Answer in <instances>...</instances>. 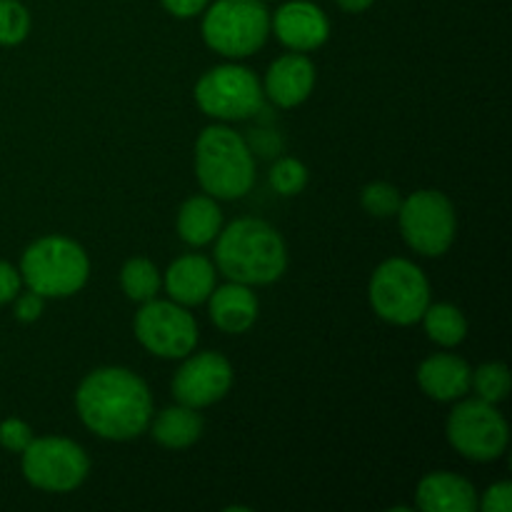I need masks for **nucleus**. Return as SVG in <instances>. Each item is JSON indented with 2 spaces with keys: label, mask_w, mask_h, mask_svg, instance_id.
Instances as JSON below:
<instances>
[{
  "label": "nucleus",
  "mask_w": 512,
  "mask_h": 512,
  "mask_svg": "<svg viewBox=\"0 0 512 512\" xmlns=\"http://www.w3.org/2000/svg\"><path fill=\"white\" fill-rule=\"evenodd\" d=\"M75 410L85 428L103 440L125 443L148 433L153 395L148 383L128 368H98L75 390Z\"/></svg>",
  "instance_id": "f257e3e1"
},
{
  "label": "nucleus",
  "mask_w": 512,
  "mask_h": 512,
  "mask_svg": "<svg viewBox=\"0 0 512 512\" xmlns=\"http://www.w3.org/2000/svg\"><path fill=\"white\" fill-rule=\"evenodd\" d=\"M215 268L233 283L270 285L283 278L288 250L278 230L260 218H238L215 238Z\"/></svg>",
  "instance_id": "f03ea898"
},
{
  "label": "nucleus",
  "mask_w": 512,
  "mask_h": 512,
  "mask_svg": "<svg viewBox=\"0 0 512 512\" xmlns=\"http://www.w3.org/2000/svg\"><path fill=\"white\" fill-rule=\"evenodd\" d=\"M195 175L205 195L238 200L255 185V155L228 125H208L195 140Z\"/></svg>",
  "instance_id": "7ed1b4c3"
},
{
  "label": "nucleus",
  "mask_w": 512,
  "mask_h": 512,
  "mask_svg": "<svg viewBox=\"0 0 512 512\" xmlns=\"http://www.w3.org/2000/svg\"><path fill=\"white\" fill-rule=\"evenodd\" d=\"M23 285L43 298H70L88 285L90 258L83 245L65 235H45L20 258Z\"/></svg>",
  "instance_id": "20e7f679"
},
{
  "label": "nucleus",
  "mask_w": 512,
  "mask_h": 512,
  "mask_svg": "<svg viewBox=\"0 0 512 512\" xmlns=\"http://www.w3.org/2000/svg\"><path fill=\"white\" fill-rule=\"evenodd\" d=\"M203 13L205 45L223 58H248L268 43L270 10L265 0H213Z\"/></svg>",
  "instance_id": "39448f33"
},
{
  "label": "nucleus",
  "mask_w": 512,
  "mask_h": 512,
  "mask_svg": "<svg viewBox=\"0 0 512 512\" xmlns=\"http://www.w3.org/2000/svg\"><path fill=\"white\" fill-rule=\"evenodd\" d=\"M375 315L390 325H415L430 305V283L423 270L405 258H390L375 268L368 285Z\"/></svg>",
  "instance_id": "423d86ee"
},
{
  "label": "nucleus",
  "mask_w": 512,
  "mask_h": 512,
  "mask_svg": "<svg viewBox=\"0 0 512 512\" xmlns=\"http://www.w3.org/2000/svg\"><path fill=\"white\" fill-rule=\"evenodd\" d=\"M195 103L208 118L235 123L263 110V83L245 65H215L195 83Z\"/></svg>",
  "instance_id": "0eeeda50"
},
{
  "label": "nucleus",
  "mask_w": 512,
  "mask_h": 512,
  "mask_svg": "<svg viewBox=\"0 0 512 512\" xmlns=\"http://www.w3.org/2000/svg\"><path fill=\"white\" fill-rule=\"evenodd\" d=\"M445 435L455 453L473 463H493L503 458L510 443L508 420L493 403H485L480 398L455 405L453 413L448 415Z\"/></svg>",
  "instance_id": "6e6552de"
},
{
  "label": "nucleus",
  "mask_w": 512,
  "mask_h": 512,
  "mask_svg": "<svg viewBox=\"0 0 512 512\" xmlns=\"http://www.w3.org/2000/svg\"><path fill=\"white\" fill-rule=\"evenodd\" d=\"M400 233L408 248L425 258H440L455 243L458 215L450 198L440 190H418L398 210Z\"/></svg>",
  "instance_id": "1a4fd4ad"
},
{
  "label": "nucleus",
  "mask_w": 512,
  "mask_h": 512,
  "mask_svg": "<svg viewBox=\"0 0 512 512\" xmlns=\"http://www.w3.org/2000/svg\"><path fill=\"white\" fill-rule=\"evenodd\" d=\"M23 478L45 493H73L90 473V458L68 438H33L20 453Z\"/></svg>",
  "instance_id": "9d476101"
},
{
  "label": "nucleus",
  "mask_w": 512,
  "mask_h": 512,
  "mask_svg": "<svg viewBox=\"0 0 512 512\" xmlns=\"http://www.w3.org/2000/svg\"><path fill=\"white\" fill-rule=\"evenodd\" d=\"M133 333L150 355L163 360H183L195 353L198 323L185 305L173 300H148L133 320Z\"/></svg>",
  "instance_id": "9b49d317"
},
{
  "label": "nucleus",
  "mask_w": 512,
  "mask_h": 512,
  "mask_svg": "<svg viewBox=\"0 0 512 512\" xmlns=\"http://www.w3.org/2000/svg\"><path fill=\"white\" fill-rule=\"evenodd\" d=\"M185 363L180 365L175 373L170 390L173 398L180 405H188L193 410H203L223 400L233 388V365L225 355L205 350V353H190L183 358Z\"/></svg>",
  "instance_id": "f8f14e48"
},
{
  "label": "nucleus",
  "mask_w": 512,
  "mask_h": 512,
  "mask_svg": "<svg viewBox=\"0 0 512 512\" xmlns=\"http://www.w3.org/2000/svg\"><path fill=\"white\" fill-rule=\"evenodd\" d=\"M270 30L285 48L310 53L330 38V20L313 0H290L270 15Z\"/></svg>",
  "instance_id": "ddd939ff"
},
{
  "label": "nucleus",
  "mask_w": 512,
  "mask_h": 512,
  "mask_svg": "<svg viewBox=\"0 0 512 512\" xmlns=\"http://www.w3.org/2000/svg\"><path fill=\"white\" fill-rule=\"evenodd\" d=\"M315 88V65L305 53L280 55L265 73L263 93L278 108H298L310 98Z\"/></svg>",
  "instance_id": "4468645a"
},
{
  "label": "nucleus",
  "mask_w": 512,
  "mask_h": 512,
  "mask_svg": "<svg viewBox=\"0 0 512 512\" xmlns=\"http://www.w3.org/2000/svg\"><path fill=\"white\" fill-rule=\"evenodd\" d=\"M218 285V268L213 260L200 253L180 255L168 265L163 275V288L170 300L185 308L203 305Z\"/></svg>",
  "instance_id": "2eb2a0df"
},
{
  "label": "nucleus",
  "mask_w": 512,
  "mask_h": 512,
  "mask_svg": "<svg viewBox=\"0 0 512 512\" xmlns=\"http://www.w3.org/2000/svg\"><path fill=\"white\" fill-rule=\"evenodd\" d=\"M205 303H208L210 320H213L215 328L228 335L248 333L260 313L258 295L253 293V288L243 283H233V280H228L220 288L215 285V290Z\"/></svg>",
  "instance_id": "dca6fc26"
},
{
  "label": "nucleus",
  "mask_w": 512,
  "mask_h": 512,
  "mask_svg": "<svg viewBox=\"0 0 512 512\" xmlns=\"http://www.w3.org/2000/svg\"><path fill=\"white\" fill-rule=\"evenodd\" d=\"M473 370L463 358L453 353L430 355L418 368V385L428 398L438 403H453L470 393Z\"/></svg>",
  "instance_id": "f3484780"
},
{
  "label": "nucleus",
  "mask_w": 512,
  "mask_h": 512,
  "mask_svg": "<svg viewBox=\"0 0 512 512\" xmlns=\"http://www.w3.org/2000/svg\"><path fill=\"white\" fill-rule=\"evenodd\" d=\"M415 505L423 512H475L478 490L470 480L453 473H430L415 490Z\"/></svg>",
  "instance_id": "a211bd4d"
},
{
  "label": "nucleus",
  "mask_w": 512,
  "mask_h": 512,
  "mask_svg": "<svg viewBox=\"0 0 512 512\" xmlns=\"http://www.w3.org/2000/svg\"><path fill=\"white\" fill-rule=\"evenodd\" d=\"M203 418L198 410L188 408V405H170V408L160 410L155 418H150V435L155 443L165 450H185L190 445L198 443L203 438Z\"/></svg>",
  "instance_id": "6ab92c4d"
},
{
  "label": "nucleus",
  "mask_w": 512,
  "mask_h": 512,
  "mask_svg": "<svg viewBox=\"0 0 512 512\" xmlns=\"http://www.w3.org/2000/svg\"><path fill=\"white\" fill-rule=\"evenodd\" d=\"M223 228V210L210 195H193L178 210V235L193 248H205Z\"/></svg>",
  "instance_id": "aec40b11"
},
{
  "label": "nucleus",
  "mask_w": 512,
  "mask_h": 512,
  "mask_svg": "<svg viewBox=\"0 0 512 512\" xmlns=\"http://www.w3.org/2000/svg\"><path fill=\"white\" fill-rule=\"evenodd\" d=\"M425 335L440 348H458L468 338V320L463 310L450 303H430L423 313Z\"/></svg>",
  "instance_id": "412c9836"
},
{
  "label": "nucleus",
  "mask_w": 512,
  "mask_h": 512,
  "mask_svg": "<svg viewBox=\"0 0 512 512\" xmlns=\"http://www.w3.org/2000/svg\"><path fill=\"white\" fill-rule=\"evenodd\" d=\"M120 288H123L125 298L143 305L158 298L160 288H163V275L155 268L153 260L130 258L120 270Z\"/></svg>",
  "instance_id": "4be33fe9"
},
{
  "label": "nucleus",
  "mask_w": 512,
  "mask_h": 512,
  "mask_svg": "<svg viewBox=\"0 0 512 512\" xmlns=\"http://www.w3.org/2000/svg\"><path fill=\"white\" fill-rule=\"evenodd\" d=\"M470 390H475V398L485 403H503L510 393V370L505 363H485L473 370Z\"/></svg>",
  "instance_id": "5701e85b"
},
{
  "label": "nucleus",
  "mask_w": 512,
  "mask_h": 512,
  "mask_svg": "<svg viewBox=\"0 0 512 512\" xmlns=\"http://www.w3.org/2000/svg\"><path fill=\"white\" fill-rule=\"evenodd\" d=\"M30 33V13L20 0H0V45L13 48Z\"/></svg>",
  "instance_id": "b1692460"
},
{
  "label": "nucleus",
  "mask_w": 512,
  "mask_h": 512,
  "mask_svg": "<svg viewBox=\"0 0 512 512\" xmlns=\"http://www.w3.org/2000/svg\"><path fill=\"white\" fill-rule=\"evenodd\" d=\"M360 203H363V210L373 218H393L398 215L400 205H403V195L395 188L393 183H368L360 193Z\"/></svg>",
  "instance_id": "393cba45"
},
{
  "label": "nucleus",
  "mask_w": 512,
  "mask_h": 512,
  "mask_svg": "<svg viewBox=\"0 0 512 512\" xmlns=\"http://www.w3.org/2000/svg\"><path fill=\"white\" fill-rule=\"evenodd\" d=\"M270 185L283 198H293L308 185V168L298 158H278L270 170Z\"/></svg>",
  "instance_id": "a878e982"
},
{
  "label": "nucleus",
  "mask_w": 512,
  "mask_h": 512,
  "mask_svg": "<svg viewBox=\"0 0 512 512\" xmlns=\"http://www.w3.org/2000/svg\"><path fill=\"white\" fill-rule=\"evenodd\" d=\"M33 438H35L33 430H30V425L25 423V420L5 418L3 423H0V448H5L8 453L20 455L25 448H28Z\"/></svg>",
  "instance_id": "bb28decb"
},
{
  "label": "nucleus",
  "mask_w": 512,
  "mask_h": 512,
  "mask_svg": "<svg viewBox=\"0 0 512 512\" xmlns=\"http://www.w3.org/2000/svg\"><path fill=\"white\" fill-rule=\"evenodd\" d=\"M245 143H248L250 153L263 155V158H278V155L283 153V138H280L275 130H253L250 138H245Z\"/></svg>",
  "instance_id": "cd10ccee"
},
{
  "label": "nucleus",
  "mask_w": 512,
  "mask_h": 512,
  "mask_svg": "<svg viewBox=\"0 0 512 512\" xmlns=\"http://www.w3.org/2000/svg\"><path fill=\"white\" fill-rule=\"evenodd\" d=\"M478 508L483 512H510L512 510V483L503 480V483L490 485L478 500Z\"/></svg>",
  "instance_id": "c85d7f7f"
},
{
  "label": "nucleus",
  "mask_w": 512,
  "mask_h": 512,
  "mask_svg": "<svg viewBox=\"0 0 512 512\" xmlns=\"http://www.w3.org/2000/svg\"><path fill=\"white\" fill-rule=\"evenodd\" d=\"M45 310V298L43 295L33 293V290H28V293H18L13 300V313L15 318L20 320V323H35V320L43 315Z\"/></svg>",
  "instance_id": "c756f323"
},
{
  "label": "nucleus",
  "mask_w": 512,
  "mask_h": 512,
  "mask_svg": "<svg viewBox=\"0 0 512 512\" xmlns=\"http://www.w3.org/2000/svg\"><path fill=\"white\" fill-rule=\"evenodd\" d=\"M23 288V278H20V270L13 268L8 260H0V305L13 303L15 295Z\"/></svg>",
  "instance_id": "7c9ffc66"
},
{
  "label": "nucleus",
  "mask_w": 512,
  "mask_h": 512,
  "mask_svg": "<svg viewBox=\"0 0 512 512\" xmlns=\"http://www.w3.org/2000/svg\"><path fill=\"white\" fill-rule=\"evenodd\" d=\"M160 3L173 18H195L208 8L210 0H160Z\"/></svg>",
  "instance_id": "2f4dec72"
},
{
  "label": "nucleus",
  "mask_w": 512,
  "mask_h": 512,
  "mask_svg": "<svg viewBox=\"0 0 512 512\" xmlns=\"http://www.w3.org/2000/svg\"><path fill=\"white\" fill-rule=\"evenodd\" d=\"M335 3H338L345 13H363V10H368L375 0H335Z\"/></svg>",
  "instance_id": "473e14b6"
}]
</instances>
